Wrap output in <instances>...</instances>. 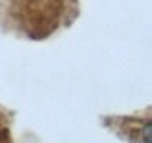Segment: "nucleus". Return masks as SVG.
Here are the masks:
<instances>
[{
  "label": "nucleus",
  "instance_id": "1",
  "mask_svg": "<svg viewBox=\"0 0 152 143\" xmlns=\"http://www.w3.org/2000/svg\"><path fill=\"white\" fill-rule=\"evenodd\" d=\"M78 0H0V20L28 39H45L70 24Z\"/></svg>",
  "mask_w": 152,
  "mask_h": 143
}]
</instances>
